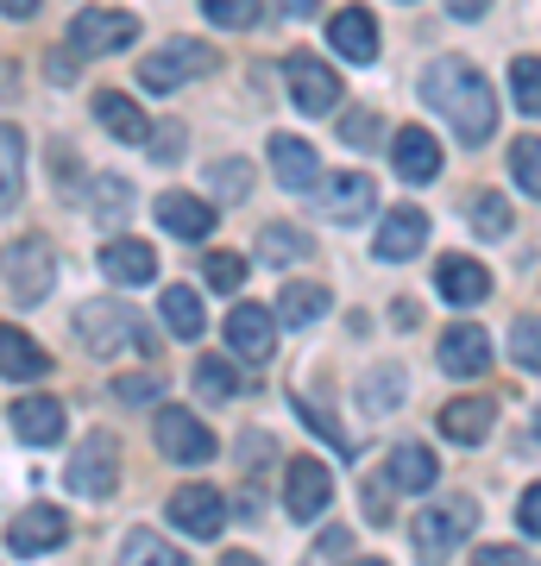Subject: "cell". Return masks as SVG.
<instances>
[{"label":"cell","mask_w":541,"mask_h":566,"mask_svg":"<svg viewBox=\"0 0 541 566\" xmlns=\"http://www.w3.org/2000/svg\"><path fill=\"white\" fill-rule=\"evenodd\" d=\"M422 95L447 114V126L460 133V145H485L498 126V102H491V82L472 70L466 57H441L422 76Z\"/></svg>","instance_id":"obj_1"},{"label":"cell","mask_w":541,"mask_h":566,"mask_svg":"<svg viewBox=\"0 0 541 566\" xmlns=\"http://www.w3.org/2000/svg\"><path fill=\"white\" fill-rule=\"evenodd\" d=\"M76 340L95 353V359H121L126 346H145V327L133 308L121 303H82L76 308Z\"/></svg>","instance_id":"obj_2"},{"label":"cell","mask_w":541,"mask_h":566,"mask_svg":"<svg viewBox=\"0 0 541 566\" xmlns=\"http://www.w3.org/2000/svg\"><path fill=\"white\" fill-rule=\"evenodd\" d=\"M215 44H201V39H170V44H158L152 57L139 63V82L152 88V95H170V88H183L189 76H208L215 70Z\"/></svg>","instance_id":"obj_3"},{"label":"cell","mask_w":541,"mask_h":566,"mask_svg":"<svg viewBox=\"0 0 541 566\" xmlns=\"http://www.w3.org/2000/svg\"><path fill=\"white\" fill-rule=\"evenodd\" d=\"M70 491H82V497H114V485H121V441L107 434V428H95V434H82L76 460H70Z\"/></svg>","instance_id":"obj_4"},{"label":"cell","mask_w":541,"mask_h":566,"mask_svg":"<svg viewBox=\"0 0 541 566\" xmlns=\"http://www.w3.org/2000/svg\"><path fill=\"white\" fill-rule=\"evenodd\" d=\"M0 277L20 303H44L51 283H58V259H51V240H13L0 252Z\"/></svg>","instance_id":"obj_5"},{"label":"cell","mask_w":541,"mask_h":566,"mask_svg":"<svg viewBox=\"0 0 541 566\" xmlns=\"http://www.w3.org/2000/svg\"><path fill=\"white\" fill-rule=\"evenodd\" d=\"M133 39H139V20L121 7H82L70 20V51H82V57H114Z\"/></svg>","instance_id":"obj_6"},{"label":"cell","mask_w":541,"mask_h":566,"mask_svg":"<svg viewBox=\"0 0 541 566\" xmlns=\"http://www.w3.org/2000/svg\"><path fill=\"white\" fill-rule=\"evenodd\" d=\"M472 528H479V504H472V497H447V504L416 516V547L422 554H454Z\"/></svg>","instance_id":"obj_7"},{"label":"cell","mask_w":541,"mask_h":566,"mask_svg":"<svg viewBox=\"0 0 541 566\" xmlns=\"http://www.w3.org/2000/svg\"><path fill=\"white\" fill-rule=\"evenodd\" d=\"M283 76H290V102L302 107V114H334L341 107V76L327 70L321 57H309V51H290V63H283Z\"/></svg>","instance_id":"obj_8"},{"label":"cell","mask_w":541,"mask_h":566,"mask_svg":"<svg viewBox=\"0 0 541 566\" xmlns=\"http://www.w3.org/2000/svg\"><path fill=\"white\" fill-rule=\"evenodd\" d=\"M271 346H278V315H271V303H233V315H227V353L246 365H264Z\"/></svg>","instance_id":"obj_9"},{"label":"cell","mask_w":541,"mask_h":566,"mask_svg":"<svg viewBox=\"0 0 541 566\" xmlns=\"http://www.w3.org/2000/svg\"><path fill=\"white\" fill-rule=\"evenodd\" d=\"M334 504V472L321 460H290L283 465V510L296 516V523H315L321 510Z\"/></svg>","instance_id":"obj_10"},{"label":"cell","mask_w":541,"mask_h":566,"mask_svg":"<svg viewBox=\"0 0 541 566\" xmlns=\"http://www.w3.org/2000/svg\"><path fill=\"white\" fill-rule=\"evenodd\" d=\"M152 434H158L164 460H177V465H208V460H215V434H208L189 409H158Z\"/></svg>","instance_id":"obj_11"},{"label":"cell","mask_w":541,"mask_h":566,"mask_svg":"<svg viewBox=\"0 0 541 566\" xmlns=\"http://www.w3.org/2000/svg\"><path fill=\"white\" fill-rule=\"evenodd\" d=\"M170 523H177L183 535H196V542H215L227 528V497L215 485H183L177 497H170Z\"/></svg>","instance_id":"obj_12"},{"label":"cell","mask_w":541,"mask_h":566,"mask_svg":"<svg viewBox=\"0 0 541 566\" xmlns=\"http://www.w3.org/2000/svg\"><path fill=\"white\" fill-rule=\"evenodd\" d=\"M70 542V516H63V510H51V504H32L20 516V523L7 528V547H13V554H51V547H63Z\"/></svg>","instance_id":"obj_13"},{"label":"cell","mask_w":541,"mask_h":566,"mask_svg":"<svg viewBox=\"0 0 541 566\" xmlns=\"http://www.w3.org/2000/svg\"><path fill=\"white\" fill-rule=\"evenodd\" d=\"M422 240H428V214L422 208H391L378 227V240H372V252H378L384 264H409L422 252Z\"/></svg>","instance_id":"obj_14"},{"label":"cell","mask_w":541,"mask_h":566,"mask_svg":"<svg viewBox=\"0 0 541 566\" xmlns=\"http://www.w3.org/2000/svg\"><path fill=\"white\" fill-rule=\"evenodd\" d=\"M152 214H158V227H164V233H177V240H208V233H215V221H221V214L201 202V196H183V189H164Z\"/></svg>","instance_id":"obj_15"},{"label":"cell","mask_w":541,"mask_h":566,"mask_svg":"<svg viewBox=\"0 0 541 566\" xmlns=\"http://www.w3.org/2000/svg\"><path fill=\"white\" fill-rule=\"evenodd\" d=\"M327 44H334V57H346V63H372L378 57V20H372L365 7H341V13L327 20Z\"/></svg>","instance_id":"obj_16"},{"label":"cell","mask_w":541,"mask_h":566,"mask_svg":"<svg viewBox=\"0 0 541 566\" xmlns=\"http://www.w3.org/2000/svg\"><path fill=\"white\" fill-rule=\"evenodd\" d=\"M101 271H107V283H121V290H139V283L158 277V252L145 240H107L101 245Z\"/></svg>","instance_id":"obj_17"},{"label":"cell","mask_w":541,"mask_h":566,"mask_svg":"<svg viewBox=\"0 0 541 566\" xmlns=\"http://www.w3.org/2000/svg\"><path fill=\"white\" fill-rule=\"evenodd\" d=\"M391 158H397V177L403 182H435L441 177V145L428 126H403L397 145H391Z\"/></svg>","instance_id":"obj_18"},{"label":"cell","mask_w":541,"mask_h":566,"mask_svg":"<svg viewBox=\"0 0 541 566\" xmlns=\"http://www.w3.org/2000/svg\"><path fill=\"white\" fill-rule=\"evenodd\" d=\"M51 371V353H44L25 327H7L0 322V378H13V385H32Z\"/></svg>","instance_id":"obj_19"},{"label":"cell","mask_w":541,"mask_h":566,"mask_svg":"<svg viewBox=\"0 0 541 566\" xmlns=\"http://www.w3.org/2000/svg\"><path fill=\"white\" fill-rule=\"evenodd\" d=\"M95 120L114 133L121 145H145L152 139V120H145V107L133 102V95H121V88H101L95 95Z\"/></svg>","instance_id":"obj_20"},{"label":"cell","mask_w":541,"mask_h":566,"mask_svg":"<svg viewBox=\"0 0 541 566\" xmlns=\"http://www.w3.org/2000/svg\"><path fill=\"white\" fill-rule=\"evenodd\" d=\"M441 365L454 371V378H479L485 365H491V340H485V327L460 322L441 334Z\"/></svg>","instance_id":"obj_21"},{"label":"cell","mask_w":541,"mask_h":566,"mask_svg":"<svg viewBox=\"0 0 541 566\" xmlns=\"http://www.w3.org/2000/svg\"><path fill=\"white\" fill-rule=\"evenodd\" d=\"M13 434L32 447H58L63 441V403L58 397H20L13 403Z\"/></svg>","instance_id":"obj_22"},{"label":"cell","mask_w":541,"mask_h":566,"mask_svg":"<svg viewBox=\"0 0 541 566\" xmlns=\"http://www.w3.org/2000/svg\"><path fill=\"white\" fill-rule=\"evenodd\" d=\"M271 170H278L283 189H315V182H321L315 145H309V139H290V133H278V139H271Z\"/></svg>","instance_id":"obj_23"},{"label":"cell","mask_w":541,"mask_h":566,"mask_svg":"<svg viewBox=\"0 0 541 566\" xmlns=\"http://www.w3.org/2000/svg\"><path fill=\"white\" fill-rule=\"evenodd\" d=\"M365 208H378V182H372V177L321 182V214H327V221H360Z\"/></svg>","instance_id":"obj_24"},{"label":"cell","mask_w":541,"mask_h":566,"mask_svg":"<svg viewBox=\"0 0 541 566\" xmlns=\"http://www.w3.org/2000/svg\"><path fill=\"white\" fill-rule=\"evenodd\" d=\"M491 422H498V409L485 403V397H454V403H441V434L447 441H485L491 434Z\"/></svg>","instance_id":"obj_25"},{"label":"cell","mask_w":541,"mask_h":566,"mask_svg":"<svg viewBox=\"0 0 541 566\" xmlns=\"http://www.w3.org/2000/svg\"><path fill=\"white\" fill-rule=\"evenodd\" d=\"M435 283H441V296L454 308H472V303H485V296H491V277H485V264H472V259H441Z\"/></svg>","instance_id":"obj_26"},{"label":"cell","mask_w":541,"mask_h":566,"mask_svg":"<svg viewBox=\"0 0 541 566\" xmlns=\"http://www.w3.org/2000/svg\"><path fill=\"white\" fill-rule=\"evenodd\" d=\"M435 472H441V460H435L428 447H416V441H403L397 453L384 460V479H391L397 491H428L435 485Z\"/></svg>","instance_id":"obj_27"},{"label":"cell","mask_w":541,"mask_h":566,"mask_svg":"<svg viewBox=\"0 0 541 566\" xmlns=\"http://www.w3.org/2000/svg\"><path fill=\"white\" fill-rule=\"evenodd\" d=\"M20 189H25V133L0 120V214L20 208Z\"/></svg>","instance_id":"obj_28"},{"label":"cell","mask_w":541,"mask_h":566,"mask_svg":"<svg viewBox=\"0 0 541 566\" xmlns=\"http://www.w3.org/2000/svg\"><path fill=\"white\" fill-rule=\"evenodd\" d=\"M321 308H334V296L321 283H283V296L271 303V315L283 327H309V322H321Z\"/></svg>","instance_id":"obj_29"},{"label":"cell","mask_w":541,"mask_h":566,"mask_svg":"<svg viewBox=\"0 0 541 566\" xmlns=\"http://www.w3.org/2000/svg\"><path fill=\"white\" fill-rule=\"evenodd\" d=\"M158 308H164V327H170L177 340H201V327H208V315H201V296H196V290H183V283H170Z\"/></svg>","instance_id":"obj_30"},{"label":"cell","mask_w":541,"mask_h":566,"mask_svg":"<svg viewBox=\"0 0 541 566\" xmlns=\"http://www.w3.org/2000/svg\"><path fill=\"white\" fill-rule=\"evenodd\" d=\"M259 259L264 264H296V259H309V233H302V227H283V221H271L259 233Z\"/></svg>","instance_id":"obj_31"},{"label":"cell","mask_w":541,"mask_h":566,"mask_svg":"<svg viewBox=\"0 0 541 566\" xmlns=\"http://www.w3.org/2000/svg\"><path fill=\"white\" fill-rule=\"evenodd\" d=\"M360 403L372 409V416H384V409H397L403 403V371L397 365H372L360 378Z\"/></svg>","instance_id":"obj_32"},{"label":"cell","mask_w":541,"mask_h":566,"mask_svg":"<svg viewBox=\"0 0 541 566\" xmlns=\"http://www.w3.org/2000/svg\"><path fill=\"white\" fill-rule=\"evenodd\" d=\"M126 208H133V182L126 177H95L89 182V214H95V221H121Z\"/></svg>","instance_id":"obj_33"},{"label":"cell","mask_w":541,"mask_h":566,"mask_svg":"<svg viewBox=\"0 0 541 566\" xmlns=\"http://www.w3.org/2000/svg\"><path fill=\"white\" fill-rule=\"evenodd\" d=\"M196 390L208 397V403H233V397H240V371H233V359H196Z\"/></svg>","instance_id":"obj_34"},{"label":"cell","mask_w":541,"mask_h":566,"mask_svg":"<svg viewBox=\"0 0 541 566\" xmlns=\"http://www.w3.org/2000/svg\"><path fill=\"white\" fill-rule=\"evenodd\" d=\"M510 95L529 120H541V57H517L510 63Z\"/></svg>","instance_id":"obj_35"},{"label":"cell","mask_w":541,"mask_h":566,"mask_svg":"<svg viewBox=\"0 0 541 566\" xmlns=\"http://www.w3.org/2000/svg\"><path fill=\"white\" fill-rule=\"evenodd\" d=\"M208 189H215L221 202H246V196H252V164H246V158L215 164V170H208Z\"/></svg>","instance_id":"obj_36"},{"label":"cell","mask_w":541,"mask_h":566,"mask_svg":"<svg viewBox=\"0 0 541 566\" xmlns=\"http://www.w3.org/2000/svg\"><path fill=\"white\" fill-rule=\"evenodd\" d=\"M201 13L221 32H252L259 25V0H201Z\"/></svg>","instance_id":"obj_37"},{"label":"cell","mask_w":541,"mask_h":566,"mask_svg":"<svg viewBox=\"0 0 541 566\" xmlns=\"http://www.w3.org/2000/svg\"><path fill=\"white\" fill-rule=\"evenodd\" d=\"M510 177H517V189H529V196L541 202V139L510 145Z\"/></svg>","instance_id":"obj_38"},{"label":"cell","mask_w":541,"mask_h":566,"mask_svg":"<svg viewBox=\"0 0 541 566\" xmlns=\"http://www.w3.org/2000/svg\"><path fill=\"white\" fill-rule=\"evenodd\" d=\"M121 554H126V560H145V566H177V560H183L177 547H170V542H158L152 528H133V535L121 542Z\"/></svg>","instance_id":"obj_39"},{"label":"cell","mask_w":541,"mask_h":566,"mask_svg":"<svg viewBox=\"0 0 541 566\" xmlns=\"http://www.w3.org/2000/svg\"><path fill=\"white\" fill-rule=\"evenodd\" d=\"M208 290L240 296V290H246V259H240V252H208Z\"/></svg>","instance_id":"obj_40"},{"label":"cell","mask_w":541,"mask_h":566,"mask_svg":"<svg viewBox=\"0 0 541 566\" xmlns=\"http://www.w3.org/2000/svg\"><path fill=\"white\" fill-rule=\"evenodd\" d=\"M472 233H479V240H503V233H510V202H503V196H479V202H472Z\"/></svg>","instance_id":"obj_41"},{"label":"cell","mask_w":541,"mask_h":566,"mask_svg":"<svg viewBox=\"0 0 541 566\" xmlns=\"http://www.w3.org/2000/svg\"><path fill=\"white\" fill-rule=\"evenodd\" d=\"M510 359H517L522 371H541V322L535 315H522V322L510 327Z\"/></svg>","instance_id":"obj_42"},{"label":"cell","mask_w":541,"mask_h":566,"mask_svg":"<svg viewBox=\"0 0 541 566\" xmlns=\"http://www.w3.org/2000/svg\"><path fill=\"white\" fill-rule=\"evenodd\" d=\"M158 390H164L158 371H121V378H114V397H121V403H158Z\"/></svg>","instance_id":"obj_43"},{"label":"cell","mask_w":541,"mask_h":566,"mask_svg":"<svg viewBox=\"0 0 541 566\" xmlns=\"http://www.w3.org/2000/svg\"><path fill=\"white\" fill-rule=\"evenodd\" d=\"M296 409H302V422L315 428L321 441H334V447H341V453H353V441H346V428H341V422H334V416H321V409H315V403H296Z\"/></svg>","instance_id":"obj_44"},{"label":"cell","mask_w":541,"mask_h":566,"mask_svg":"<svg viewBox=\"0 0 541 566\" xmlns=\"http://www.w3.org/2000/svg\"><path fill=\"white\" fill-rule=\"evenodd\" d=\"M152 158L158 164H177V151H183V126H152Z\"/></svg>","instance_id":"obj_45"},{"label":"cell","mask_w":541,"mask_h":566,"mask_svg":"<svg viewBox=\"0 0 541 566\" xmlns=\"http://www.w3.org/2000/svg\"><path fill=\"white\" fill-rule=\"evenodd\" d=\"M334 554H353V535H346V528H327V535H315V560H334Z\"/></svg>","instance_id":"obj_46"},{"label":"cell","mask_w":541,"mask_h":566,"mask_svg":"<svg viewBox=\"0 0 541 566\" xmlns=\"http://www.w3.org/2000/svg\"><path fill=\"white\" fill-rule=\"evenodd\" d=\"M517 516H522V528H529V535H541V485L522 491V510H517Z\"/></svg>","instance_id":"obj_47"},{"label":"cell","mask_w":541,"mask_h":566,"mask_svg":"<svg viewBox=\"0 0 541 566\" xmlns=\"http://www.w3.org/2000/svg\"><path fill=\"white\" fill-rule=\"evenodd\" d=\"M372 133H378V120H372V114H353V120H346V139H353V145H365Z\"/></svg>","instance_id":"obj_48"},{"label":"cell","mask_w":541,"mask_h":566,"mask_svg":"<svg viewBox=\"0 0 541 566\" xmlns=\"http://www.w3.org/2000/svg\"><path fill=\"white\" fill-rule=\"evenodd\" d=\"M479 560L485 566H517L522 554H517V547H479Z\"/></svg>","instance_id":"obj_49"},{"label":"cell","mask_w":541,"mask_h":566,"mask_svg":"<svg viewBox=\"0 0 541 566\" xmlns=\"http://www.w3.org/2000/svg\"><path fill=\"white\" fill-rule=\"evenodd\" d=\"M485 7H491V0H447V13H454V20H479Z\"/></svg>","instance_id":"obj_50"},{"label":"cell","mask_w":541,"mask_h":566,"mask_svg":"<svg viewBox=\"0 0 541 566\" xmlns=\"http://www.w3.org/2000/svg\"><path fill=\"white\" fill-rule=\"evenodd\" d=\"M0 13H13V20H32V13H39V0H0Z\"/></svg>","instance_id":"obj_51"},{"label":"cell","mask_w":541,"mask_h":566,"mask_svg":"<svg viewBox=\"0 0 541 566\" xmlns=\"http://www.w3.org/2000/svg\"><path fill=\"white\" fill-rule=\"evenodd\" d=\"M278 7H283V13H290V20H309V13H315L321 0H278Z\"/></svg>","instance_id":"obj_52"},{"label":"cell","mask_w":541,"mask_h":566,"mask_svg":"<svg viewBox=\"0 0 541 566\" xmlns=\"http://www.w3.org/2000/svg\"><path fill=\"white\" fill-rule=\"evenodd\" d=\"M535 441H541V409H535Z\"/></svg>","instance_id":"obj_53"}]
</instances>
